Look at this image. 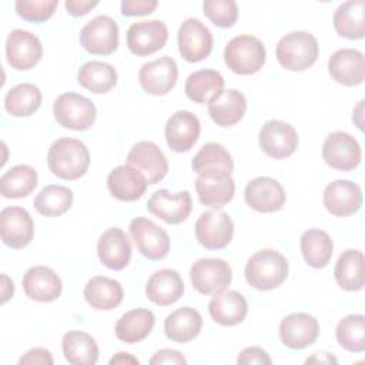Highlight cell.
I'll use <instances>...</instances> for the list:
<instances>
[{"label":"cell","mask_w":365,"mask_h":365,"mask_svg":"<svg viewBox=\"0 0 365 365\" xmlns=\"http://www.w3.org/2000/svg\"><path fill=\"white\" fill-rule=\"evenodd\" d=\"M47 165L50 171L61 180H77L83 177L88 170V148L83 141L77 138H58L48 148Z\"/></svg>","instance_id":"6da1fadb"},{"label":"cell","mask_w":365,"mask_h":365,"mask_svg":"<svg viewBox=\"0 0 365 365\" xmlns=\"http://www.w3.org/2000/svg\"><path fill=\"white\" fill-rule=\"evenodd\" d=\"M248 285L259 291L279 287L288 277V261L275 250L265 248L250 257L244 271Z\"/></svg>","instance_id":"7a4b0ae2"},{"label":"cell","mask_w":365,"mask_h":365,"mask_svg":"<svg viewBox=\"0 0 365 365\" xmlns=\"http://www.w3.org/2000/svg\"><path fill=\"white\" fill-rule=\"evenodd\" d=\"M319 46L308 31H291L279 38L275 47L278 63L289 71H304L318 58Z\"/></svg>","instance_id":"3957f363"},{"label":"cell","mask_w":365,"mask_h":365,"mask_svg":"<svg viewBox=\"0 0 365 365\" xmlns=\"http://www.w3.org/2000/svg\"><path fill=\"white\" fill-rule=\"evenodd\" d=\"M267 57L262 41L250 34H241L231 38L224 50V61L231 71L240 76L258 73Z\"/></svg>","instance_id":"277c9868"},{"label":"cell","mask_w":365,"mask_h":365,"mask_svg":"<svg viewBox=\"0 0 365 365\" xmlns=\"http://www.w3.org/2000/svg\"><path fill=\"white\" fill-rule=\"evenodd\" d=\"M56 121L70 130L86 131L96 121L97 110L94 103L77 93H64L58 96L53 106Z\"/></svg>","instance_id":"5b68a950"},{"label":"cell","mask_w":365,"mask_h":365,"mask_svg":"<svg viewBox=\"0 0 365 365\" xmlns=\"http://www.w3.org/2000/svg\"><path fill=\"white\" fill-rule=\"evenodd\" d=\"M190 279L202 295H217L231 284V265L222 258H200L190 268Z\"/></svg>","instance_id":"8992f818"},{"label":"cell","mask_w":365,"mask_h":365,"mask_svg":"<svg viewBox=\"0 0 365 365\" xmlns=\"http://www.w3.org/2000/svg\"><path fill=\"white\" fill-rule=\"evenodd\" d=\"M128 228L135 247L147 259L158 261L168 255L170 237L154 221L144 217H135L131 220Z\"/></svg>","instance_id":"52a82bcc"},{"label":"cell","mask_w":365,"mask_h":365,"mask_svg":"<svg viewBox=\"0 0 365 365\" xmlns=\"http://www.w3.org/2000/svg\"><path fill=\"white\" fill-rule=\"evenodd\" d=\"M80 44L90 54L108 56L118 47V26L110 16H97L80 31Z\"/></svg>","instance_id":"ba28073f"},{"label":"cell","mask_w":365,"mask_h":365,"mask_svg":"<svg viewBox=\"0 0 365 365\" xmlns=\"http://www.w3.org/2000/svg\"><path fill=\"white\" fill-rule=\"evenodd\" d=\"M361 157V145L349 133L334 131L322 144V158L331 168L351 171L359 165Z\"/></svg>","instance_id":"9c48e42d"},{"label":"cell","mask_w":365,"mask_h":365,"mask_svg":"<svg viewBox=\"0 0 365 365\" xmlns=\"http://www.w3.org/2000/svg\"><path fill=\"white\" fill-rule=\"evenodd\" d=\"M178 50L188 63L205 60L212 50V34L198 19H187L178 29Z\"/></svg>","instance_id":"30bf717a"},{"label":"cell","mask_w":365,"mask_h":365,"mask_svg":"<svg viewBox=\"0 0 365 365\" xmlns=\"http://www.w3.org/2000/svg\"><path fill=\"white\" fill-rule=\"evenodd\" d=\"M234 234V224L225 211H205L195 221V237L207 250L227 247Z\"/></svg>","instance_id":"8fae6325"},{"label":"cell","mask_w":365,"mask_h":365,"mask_svg":"<svg viewBox=\"0 0 365 365\" xmlns=\"http://www.w3.org/2000/svg\"><path fill=\"white\" fill-rule=\"evenodd\" d=\"M7 63L20 71L33 68L43 57V46L38 37L27 30L16 29L6 38Z\"/></svg>","instance_id":"7c38bea8"},{"label":"cell","mask_w":365,"mask_h":365,"mask_svg":"<svg viewBox=\"0 0 365 365\" xmlns=\"http://www.w3.org/2000/svg\"><path fill=\"white\" fill-rule=\"evenodd\" d=\"M259 147L271 158L281 160L294 154L298 147L297 130L281 120H269L259 130Z\"/></svg>","instance_id":"4fadbf2b"},{"label":"cell","mask_w":365,"mask_h":365,"mask_svg":"<svg viewBox=\"0 0 365 365\" xmlns=\"http://www.w3.org/2000/svg\"><path fill=\"white\" fill-rule=\"evenodd\" d=\"M178 78V66L174 58L163 56L144 63L138 71L141 88L151 96H164L170 93Z\"/></svg>","instance_id":"5bb4252c"},{"label":"cell","mask_w":365,"mask_h":365,"mask_svg":"<svg viewBox=\"0 0 365 365\" xmlns=\"http://www.w3.org/2000/svg\"><path fill=\"white\" fill-rule=\"evenodd\" d=\"M168 40V30L161 20L133 23L127 30V47L135 56H150L161 50Z\"/></svg>","instance_id":"9a60e30c"},{"label":"cell","mask_w":365,"mask_h":365,"mask_svg":"<svg viewBox=\"0 0 365 365\" xmlns=\"http://www.w3.org/2000/svg\"><path fill=\"white\" fill-rule=\"evenodd\" d=\"M127 164L137 168L148 184L160 182L168 171V161L164 153L153 141L134 144L127 154Z\"/></svg>","instance_id":"2e32d148"},{"label":"cell","mask_w":365,"mask_h":365,"mask_svg":"<svg viewBox=\"0 0 365 365\" xmlns=\"http://www.w3.org/2000/svg\"><path fill=\"white\" fill-rule=\"evenodd\" d=\"M0 235L1 241L13 248L27 247L34 237V222L21 207H6L0 212Z\"/></svg>","instance_id":"e0dca14e"},{"label":"cell","mask_w":365,"mask_h":365,"mask_svg":"<svg viewBox=\"0 0 365 365\" xmlns=\"http://www.w3.org/2000/svg\"><path fill=\"white\" fill-rule=\"evenodd\" d=\"M147 210L167 224H181L192 210L191 194L188 191L171 194L168 190H158L147 201Z\"/></svg>","instance_id":"ac0fdd59"},{"label":"cell","mask_w":365,"mask_h":365,"mask_svg":"<svg viewBox=\"0 0 365 365\" xmlns=\"http://www.w3.org/2000/svg\"><path fill=\"white\" fill-rule=\"evenodd\" d=\"M244 200L258 212H275L285 205V191L282 185L271 177H257L244 190Z\"/></svg>","instance_id":"d6986e66"},{"label":"cell","mask_w":365,"mask_h":365,"mask_svg":"<svg viewBox=\"0 0 365 365\" xmlns=\"http://www.w3.org/2000/svg\"><path fill=\"white\" fill-rule=\"evenodd\" d=\"M322 201L329 214L348 217L362 207V191L358 184L349 180H335L325 187Z\"/></svg>","instance_id":"ffe728a7"},{"label":"cell","mask_w":365,"mask_h":365,"mask_svg":"<svg viewBox=\"0 0 365 365\" xmlns=\"http://www.w3.org/2000/svg\"><path fill=\"white\" fill-rule=\"evenodd\" d=\"M201 131L200 120L188 110L175 111L167 121L164 134L168 147L175 153H185L197 143Z\"/></svg>","instance_id":"44dd1931"},{"label":"cell","mask_w":365,"mask_h":365,"mask_svg":"<svg viewBox=\"0 0 365 365\" xmlns=\"http://www.w3.org/2000/svg\"><path fill=\"white\" fill-rule=\"evenodd\" d=\"M319 334V324L315 317L305 312L287 315L279 324L281 342L291 349H304L312 345Z\"/></svg>","instance_id":"7402d4cb"},{"label":"cell","mask_w":365,"mask_h":365,"mask_svg":"<svg viewBox=\"0 0 365 365\" xmlns=\"http://www.w3.org/2000/svg\"><path fill=\"white\" fill-rule=\"evenodd\" d=\"M328 71L334 81L345 87H355L364 83V54L355 48L336 50L328 60Z\"/></svg>","instance_id":"603a6c76"},{"label":"cell","mask_w":365,"mask_h":365,"mask_svg":"<svg viewBox=\"0 0 365 365\" xmlns=\"http://www.w3.org/2000/svg\"><path fill=\"white\" fill-rule=\"evenodd\" d=\"M191 167L202 178H227L232 174L234 163L224 145L207 143L194 155Z\"/></svg>","instance_id":"cb8c5ba5"},{"label":"cell","mask_w":365,"mask_h":365,"mask_svg":"<svg viewBox=\"0 0 365 365\" xmlns=\"http://www.w3.org/2000/svg\"><path fill=\"white\" fill-rule=\"evenodd\" d=\"M24 294L37 302H53L63 291L60 277L48 267L36 265L26 271L23 277Z\"/></svg>","instance_id":"d4e9b609"},{"label":"cell","mask_w":365,"mask_h":365,"mask_svg":"<svg viewBox=\"0 0 365 365\" xmlns=\"http://www.w3.org/2000/svg\"><path fill=\"white\" fill-rule=\"evenodd\" d=\"M97 255L110 269H124L131 258V244L127 234L117 227L104 231L97 242Z\"/></svg>","instance_id":"484cf974"},{"label":"cell","mask_w":365,"mask_h":365,"mask_svg":"<svg viewBox=\"0 0 365 365\" xmlns=\"http://www.w3.org/2000/svg\"><path fill=\"white\" fill-rule=\"evenodd\" d=\"M145 177L134 167L125 164L113 168L107 177V188L120 201H135L147 190Z\"/></svg>","instance_id":"4316f807"},{"label":"cell","mask_w":365,"mask_h":365,"mask_svg":"<svg viewBox=\"0 0 365 365\" xmlns=\"http://www.w3.org/2000/svg\"><path fill=\"white\" fill-rule=\"evenodd\" d=\"M184 294V282L175 269L163 268L155 271L147 281L145 295L158 307L177 302Z\"/></svg>","instance_id":"83f0119b"},{"label":"cell","mask_w":365,"mask_h":365,"mask_svg":"<svg viewBox=\"0 0 365 365\" xmlns=\"http://www.w3.org/2000/svg\"><path fill=\"white\" fill-rule=\"evenodd\" d=\"M208 312L211 318L224 327H234L242 322L248 314V304L238 291L220 292L208 302Z\"/></svg>","instance_id":"f1b7e54d"},{"label":"cell","mask_w":365,"mask_h":365,"mask_svg":"<svg viewBox=\"0 0 365 365\" xmlns=\"http://www.w3.org/2000/svg\"><path fill=\"white\" fill-rule=\"evenodd\" d=\"M83 294L87 304L91 308L100 311H110L117 308L124 298L121 284L104 275H96L88 279Z\"/></svg>","instance_id":"f546056e"},{"label":"cell","mask_w":365,"mask_h":365,"mask_svg":"<svg viewBox=\"0 0 365 365\" xmlns=\"http://www.w3.org/2000/svg\"><path fill=\"white\" fill-rule=\"evenodd\" d=\"M247 111L245 96L235 90L228 88L218 94L208 103V114L211 120L220 127H230L237 124Z\"/></svg>","instance_id":"4dcf8cb0"},{"label":"cell","mask_w":365,"mask_h":365,"mask_svg":"<svg viewBox=\"0 0 365 365\" xmlns=\"http://www.w3.org/2000/svg\"><path fill=\"white\" fill-rule=\"evenodd\" d=\"M201 328L202 317L191 307H182L173 311L164 321L165 336L177 344L192 341L200 334Z\"/></svg>","instance_id":"1f68e13d"},{"label":"cell","mask_w":365,"mask_h":365,"mask_svg":"<svg viewBox=\"0 0 365 365\" xmlns=\"http://www.w3.org/2000/svg\"><path fill=\"white\" fill-rule=\"evenodd\" d=\"M155 325V317L150 309L135 308L127 311L115 324V336L125 344H135L150 335Z\"/></svg>","instance_id":"d6a6232c"},{"label":"cell","mask_w":365,"mask_h":365,"mask_svg":"<svg viewBox=\"0 0 365 365\" xmlns=\"http://www.w3.org/2000/svg\"><path fill=\"white\" fill-rule=\"evenodd\" d=\"M335 31L349 40H361L365 36V3L351 0L338 6L334 13Z\"/></svg>","instance_id":"836d02e7"},{"label":"cell","mask_w":365,"mask_h":365,"mask_svg":"<svg viewBox=\"0 0 365 365\" xmlns=\"http://www.w3.org/2000/svg\"><path fill=\"white\" fill-rule=\"evenodd\" d=\"M184 91L194 103H210L224 91V77L220 71L211 68L194 71L188 76Z\"/></svg>","instance_id":"e575fe53"},{"label":"cell","mask_w":365,"mask_h":365,"mask_svg":"<svg viewBox=\"0 0 365 365\" xmlns=\"http://www.w3.org/2000/svg\"><path fill=\"white\" fill-rule=\"evenodd\" d=\"M338 285L345 291H359L365 282V259L359 250H345L334 268Z\"/></svg>","instance_id":"d590c367"},{"label":"cell","mask_w":365,"mask_h":365,"mask_svg":"<svg viewBox=\"0 0 365 365\" xmlns=\"http://www.w3.org/2000/svg\"><path fill=\"white\" fill-rule=\"evenodd\" d=\"M64 358L73 365H94L98 359L96 339L84 331H68L61 341Z\"/></svg>","instance_id":"8d00e7d4"},{"label":"cell","mask_w":365,"mask_h":365,"mask_svg":"<svg viewBox=\"0 0 365 365\" xmlns=\"http://www.w3.org/2000/svg\"><path fill=\"white\" fill-rule=\"evenodd\" d=\"M77 81L86 90L94 94L108 93L117 84L115 68L104 61H87L77 73Z\"/></svg>","instance_id":"74e56055"},{"label":"cell","mask_w":365,"mask_h":365,"mask_svg":"<svg viewBox=\"0 0 365 365\" xmlns=\"http://www.w3.org/2000/svg\"><path fill=\"white\" fill-rule=\"evenodd\" d=\"M299 247L305 262L312 268L327 267L334 251V244L328 232L315 228L302 234Z\"/></svg>","instance_id":"f35d334b"},{"label":"cell","mask_w":365,"mask_h":365,"mask_svg":"<svg viewBox=\"0 0 365 365\" xmlns=\"http://www.w3.org/2000/svg\"><path fill=\"white\" fill-rule=\"evenodd\" d=\"M41 91L37 86L21 83L10 88L4 97V108L14 117H29L41 106Z\"/></svg>","instance_id":"ab89813d"},{"label":"cell","mask_w":365,"mask_h":365,"mask_svg":"<svg viewBox=\"0 0 365 365\" xmlns=\"http://www.w3.org/2000/svg\"><path fill=\"white\" fill-rule=\"evenodd\" d=\"M37 185V171L27 165L19 164L6 171L0 178V191L4 198H23L31 194Z\"/></svg>","instance_id":"60d3db41"},{"label":"cell","mask_w":365,"mask_h":365,"mask_svg":"<svg viewBox=\"0 0 365 365\" xmlns=\"http://www.w3.org/2000/svg\"><path fill=\"white\" fill-rule=\"evenodd\" d=\"M195 190L201 204L218 210L232 200L235 192V182L232 177H227V178L198 177L195 180Z\"/></svg>","instance_id":"b9f144b4"},{"label":"cell","mask_w":365,"mask_h":365,"mask_svg":"<svg viewBox=\"0 0 365 365\" xmlns=\"http://www.w3.org/2000/svg\"><path fill=\"white\" fill-rule=\"evenodd\" d=\"M34 208L44 217H60L73 204V191L68 187L48 184L34 198Z\"/></svg>","instance_id":"7bdbcfd3"},{"label":"cell","mask_w":365,"mask_h":365,"mask_svg":"<svg viewBox=\"0 0 365 365\" xmlns=\"http://www.w3.org/2000/svg\"><path fill=\"white\" fill-rule=\"evenodd\" d=\"M338 344L349 352L365 351V317L352 314L342 318L335 329Z\"/></svg>","instance_id":"ee69618b"},{"label":"cell","mask_w":365,"mask_h":365,"mask_svg":"<svg viewBox=\"0 0 365 365\" xmlns=\"http://www.w3.org/2000/svg\"><path fill=\"white\" fill-rule=\"evenodd\" d=\"M202 10L211 23L221 29L232 27L238 19V7L232 0H205Z\"/></svg>","instance_id":"f6af8a7d"},{"label":"cell","mask_w":365,"mask_h":365,"mask_svg":"<svg viewBox=\"0 0 365 365\" xmlns=\"http://www.w3.org/2000/svg\"><path fill=\"white\" fill-rule=\"evenodd\" d=\"M58 6V0H17L14 7L19 14L26 21L43 23L48 20Z\"/></svg>","instance_id":"bcb514c9"},{"label":"cell","mask_w":365,"mask_h":365,"mask_svg":"<svg viewBox=\"0 0 365 365\" xmlns=\"http://www.w3.org/2000/svg\"><path fill=\"white\" fill-rule=\"evenodd\" d=\"M155 7H157V1L154 0H123L121 14L127 17L145 16L153 13Z\"/></svg>","instance_id":"7dc6e473"},{"label":"cell","mask_w":365,"mask_h":365,"mask_svg":"<svg viewBox=\"0 0 365 365\" xmlns=\"http://www.w3.org/2000/svg\"><path fill=\"white\" fill-rule=\"evenodd\" d=\"M272 361L268 352L259 346H248L244 348L237 358L238 365H250V364H259V365H269Z\"/></svg>","instance_id":"c3c4849f"},{"label":"cell","mask_w":365,"mask_h":365,"mask_svg":"<svg viewBox=\"0 0 365 365\" xmlns=\"http://www.w3.org/2000/svg\"><path fill=\"white\" fill-rule=\"evenodd\" d=\"M19 364L20 365H23V364L51 365L53 364V356H51L50 351L46 349V348H31L19 359Z\"/></svg>","instance_id":"681fc988"},{"label":"cell","mask_w":365,"mask_h":365,"mask_svg":"<svg viewBox=\"0 0 365 365\" xmlns=\"http://www.w3.org/2000/svg\"><path fill=\"white\" fill-rule=\"evenodd\" d=\"M185 358L182 356L181 352L175 351V349H168V348H164V349H160L154 354V356L150 359V364L155 365V364H185Z\"/></svg>","instance_id":"f907efd6"},{"label":"cell","mask_w":365,"mask_h":365,"mask_svg":"<svg viewBox=\"0 0 365 365\" xmlns=\"http://www.w3.org/2000/svg\"><path fill=\"white\" fill-rule=\"evenodd\" d=\"M98 4L97 0L90 1V0H67L66 1V10L68 14L74 17H80L91 11Z\"/></svg>","instance_id":"816d5d0a"},{"label":"cell","mask_w":365,"mask_h":365,"mask_svg":"<svg viewBox=\"0 0 365 365\" xmlns=\"http://www.w3.org/2000/svg\"><path fill=\"white\" fill-rule=\"evenodd\" d=\"M336 358L328 352H317L305 359V364H336Z\"/></svg>","instance_id":"f5cc1de1"},{"label":"cell","mask_w":365,"mask_h":365,"mask_svg":"<svg viewBox=\"0 0 365 365\" xmlns=\"http://www.w3.org/2000/svg\"><path fill=\"white\" fill-rule=\"evenodd\" d=\"M114 364H121V365H138V359L135 356H133L128 352H118L115 354L111 359H110V365Z\"/></svg>","instance_id":"db71d44e"},{"label":"cell","mask_w":365,"mask_h":365,"mask_svg":"<svg viewBox=\"0 0 365 365\" xmlns=\"http://www.w3.org/2000/svg\"><path fill=\"white\" fill-rule=\"evenodd\" d=\"M3 279V298H1V304L7 302V299H10V297H13L14 292V287L13 282L9 279L7 275H1Z\"/></svg>","instance_id":"11a10c76"}]
</instances>
